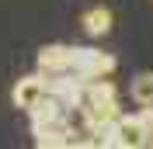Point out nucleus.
I'll use <instances>...</instances> for the list:
<instances>
[{
    "label": "nucleus",
    "mask_w": 153,
    "mask_h": 149,
    "mask_svg": "<svg viewBox=\"0 0 153 149\" xmlns=\"http://www.w3.org/2000/svg\"><path fill=\"white\" fill-rule=\"evenodd\" d=\"M115 56L97 52V49H76L73 45V59H70V73L80 80H94V76H108L115 69Z\"/></svg>",
    "instance_id": "1"
},
{
    "label": "nucleus",
    "mask_w": 153,
    "mask_h": 149,
    "mask_svg": "<svg viewBox=\"0 0 153 149\" xmlns=\"http://www.w3.org/2000/svg\"><path fill=\"white\" fill-rule=\"evenodd\" d=\"M42 97H45V76H42V73L21 76L18 83H14V90H10V101H14V108H21V111L35 108Z\"/></svg>",
    "instance_id": "3"
},
{
    "label": "nucleus",
    "mask_w": 153,
    "mask_h": 149,
    "mask_svg": "<svg viewBox=\"0 0 153 149\" xmlns=\"http://www.w3.org/2000/svg\"><path fill=\"white\" fill-rule=\"evenodd\" d=\"M84 31L91 38H101V35H108L111 31V10L108 7H91L84 14Z\"/></svg>",
    "instance_id": "6"
},
{
    "label": "nucleus",
    "mask_w": 153,
    "mask_h": 149,
    "mask_svg": "<svg viewBox=\"0 0 153 149\" xmlns=\"http://www.w3.org/2000/svg\"><path fill=\"white\" fill-rule=\"evenodd\" d=\"M129 94H132V101L139 104V108H143V104H153V73H136Z\"/></svg>",
    "instance_id": "7"
},
{
    "label": "nucleus",
    "mask_w": 153,
    "mask_h": 149,
    "mask_svg": "<svg viewBox=\"0 0 153 149\" xmlns=\"http://www.w3.org/2000/svg\"><path fill=\"white\" fill-rule=\"evenodd\" d=\"M146 132L139 125V114H118V149H143Z\"/></svg>",
    "instance_id": "5"
},
{
    "label": "nucleus",
    "mask_w": 153,
    "mask_h": 149,
    "mask_svg": "<svg viewBox=\"0 0 153 149\" xmlns=\"http://www.w3.org/2000/svg\"><path fill=\"white\" fill-rule=\"evenodd\" d=\"M31 132H35V146H76L70 114L52 118V121H38V125H31Z\"/></svg>",
    "instance_id": "2"
},
{
    "label": "nucleus",
    "mask_w": 153,
    "mask_h": 149,
    "mask_svg": "<svg viewBox=\"0 0 153 149\" xmlns=\"http://www.w3.org/2000/svg\"><path fill=\"white\" fill-rule=\"evenodd\" d=\"M70 59H73V45H45L38 52V73L42 76H56V73H70Z\"/></svg>",
    "instance_id": "4"
},
{
    "label": "nucleus",
    "mask_w": 153,
    "mask_h": 149,
    "mask_svg": "<svg viewBox=\"0 0 153 149\" xmlns=\"http://www.w3.org/2000/svg\"><path fill=\"white\" fill-rule=\"evenodd\" d=\"M139 125H143V132H146V142H143V146H153V104H143Z\"/></svg>",
    "instance_id": "8"
}]
</instances>
